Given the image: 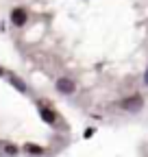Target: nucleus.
<instances>
[{
	"mask_svg": "<svg viewBox=\"0 0 148 157\" xmlns=\"http://www.w3.org/2000/svg\"><path fill=\"white\" fill-rule=\"evenodd\" d=\"M142 105H144V98H142L139 94H133V96L124 98V101L120 103V107H122L124 111H139Z\"/></svg>",
	"mask_w": 148,
	"mask_h": 157,
	"instance_id": "f257e3e1",
	"label": "nucleus"
},
{
	"mask_svg": "<svg viewBox=\"0 0 148 157\" xmlns=\"http://www.w3.org/2000/svg\"><path fill=\"white\" fill-rule=\"evenodd\" d=\"M57 90H59L61 94H74L76 85H74V81H72V78H68V76H61L59 81H57Z\"/></svg>",
	"mask_w": 148,
	"mask_h": 157,
	"instance_id": "f03ea898",
	"label": "nucleus"
},
{
	"mask_svg": "<svg viewBox=\"0 0 148 157\" xmlns=\"http://www.w3.org/2000/svg\"><path fill=\"white\" fill-rule=\"evenodd\" d=\"M26 20H28V15H26L24 9H13V11H11V22H13L15 26H24Z\"/></svg>",
	"mask_w": 148,
	"mask_h": 157,
	"instance_id": "7ed1b4c3",
	"label": "nucleus"
},
{
	"mask_svg": "<svg viewBox=\"0 0 148 157\" xmlns=\"http://www.w3.org/2000/svg\"><path fill=\"white\" fill-rule=\"evenodd\" d=\"M39 111H42V118L46 122H50V124H54L57 122V113H54L50 107H46V105H39Z\"/></svg>",
	"mask_w": 148,
	"mask_h": 157,
	"instance_id": "20e7f679",
	"label": "nucleus"
},
{
	"mask_svg": "<svg viewBox=\"0 0 148 157\" xmlns=\"http://www.w3.org/2000/svg\"><path fill=\"white\" fill-rule=\"evenodd\" d=\"M11 83H13L17 90H20V92H26V85H24V81H20L17 76H11Z\"/></svg>",
	"mask_w": 148,
	"mask_h": 157,
	"instance_id": "39448f33",
	"label": "nucleus"
},
{
	"mask_svg": "<svg viewBox=\"0 0 148 157\" xmlns=\"http://www.w3.org/2000/svg\"><path fill=\"white\" fill-rule=\"evenodd\" d=\"M26 153H31V155H42V153H44V148L35 146V144H28V146H26Z\"/></svg>",
	"mask_w": 148,
	"mask_h": 157,
	"instance_id": "423d86ee",
	"label": "nucleus"
},
{
	"mask_svg": "<svg viewBox=\"0 0 148 157\" xmlns=\"http://www.w3.org/2000/svg\"><path fill=\"white\" fill-rule=\"evenodd\" d=\"M5 153H7V155H15V153H17V148H15L13 144H7V146H5Z\"/></svg>",
	"mask_w": 148,
	"mask_h": 157,
	"instance_id": "0eeeda50",
	"label": "nucleus"
},
{
	"mask_svg": "<svg viewBox=\"0 0 148 157\" xmlns=\"http://www.w3.org/2000/svg\"><path fill=\"white\" fill-rule=\"evenodd\" d=\"M144 83L148 85V70H146V74H144Z\"/></svg>",
	"mask_w": 148,
	"mask_h": 157,
	"instance_id": "6e6552de",
	"label": "nucleus"
},
{
	"mask_svg": "<svg viewBox=\"0 0 148 157\" xmlns=\"http://www.w3.org/2000/svg\"><path fill=\"white\" fill-rule=\"evenodd\" d=\"M2 74H5V70H2V68H0V76H2Z\"/></svg>",
	"mask_w": 148,
	"mask_h": 157,
	"instance_id": "1a4fd4ad",
	"label": "nucleus"
},
{
	"mask_svg": "<svg viewBox=\"0 0 148 157\" xmlns=\"http://www.w3.org/2000/svg\"><path fill=\"white\" fill-rule=\"evenodd\" d=\"M0 146H2V144H0Z\"/></svg>",
	"mask_w": 148,
	"mask_h": 157,
	"instance_id": "9d476101",
	"label": "nucleus"
}]
</instances>
